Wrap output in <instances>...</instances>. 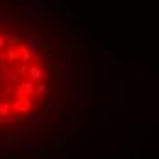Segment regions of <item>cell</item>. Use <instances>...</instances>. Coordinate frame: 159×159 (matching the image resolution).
Listing matches in <instances>:
<instances>
[{
    "mask_svg": "<svg viewBox=\"0 0 159 159\" xmlns=\"http://www.w3.org/2000/svg\"><path fill=\"white\" fill-rule=\"evenodd\" d=\"M66 49L46 0H0V154L46 150L62 125Z\"/></svg>",
    "mask_w": 159,
    "mask_h": 159,
    "instance_id": "cell-1",
    "label": "cell"
}]
</instances>
